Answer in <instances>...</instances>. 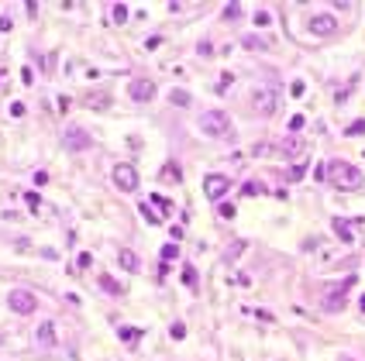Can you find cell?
<instances>
[{
	"label": "cell",
	"mask_w": 365,
	"mask_h": 361,
	"mask_svg": "<svg viewBox=\"0 0 365 361\" xmlns=\"http://www.w3.org/2000/svg\"><path fill=\"white\" fill-rule=\"evenodd\" d=\"M327 179H331V186H338V189H362L365 179L362 172L355 169V165H348V162H341V158H334L331 165H327Z\"/></svg>",
	"instance_id": "1"
},
{
	"label": "cell",
	"mask_w": 365,
	"mask_h": 361,
	"mask_svg": "<svg viewBox=\"0 0 365 361\" xmlns=\"http://www.w3.org/2000/svg\"><path fill=\"white\" fill-rule=\"evenodd\" d=\"M200 131L207 138H224L231 135V117L224 110H204L200 113Z\"/></svg>",
	"instance_id": "2"
},
{
	"label": "cell",
	"mask_w": 365,
	"mask_h": 361,
	"mask_svg": "<svg viewBox=\"0 0 365 361\" xmlns=\"http://www.w3.org/2000/svg\"><path fill=\"white\" fill-rule=\"evenodd\" d=\"M276 107H279V90L276 86H259L251 93V110L255 113L269 117V113H276Z\"/></svg>",
	"instance_id": "3"
},
{
	"label": "cell",
	"mask_w": 365,
	"mask_h": 361,
	"mask_svg": "<svg viewBox=\"0 0 365 361\" xmlns=\"http://www.w3.org/2000/svg\"><path fill=\"white\" fill-rule=\"evenodd\" d=\"M7 306H11L14 313H34L38 299H34V293H28V289H11V296H7Z\"/></svg>",
	"instance_id": "4"
},
{
	"label": "cell",
	"mask_w": 365,
	"mask_h": 361,
	"mask_svg": "<svg viewBox=\"0 0 365 361\" xmlns=\"http://www.w3.org/2000/svg\"><path fill=\"white\" fill-rule=\"evenodd\" d=\"M114 182L121 193H135L138 189V172L135 165H127V162H121V165H114Z\"/></svg>",
	"instance_id": "5"
},
{
	"label": "cell",
	"mask_w": 365,
	"mask_h": 361,
	"mask_svg": "<svg viewBox=\"0 0 365 361\" xmlns=\"http://www.w3.org/2000/svg\"><path fill=\"white\" fill-rule=\"evenodd\" d=\"M231 189V179L228 176H221V172H210L204 179V193H207V200H224V193Z\"/></svg>",
	"instance_id": "6"
},
{
	"label": "cell",
	"mask_w": 365,
	"mask_h": 361,
	"mask_svg": "<svg viewBox=\"0 0 365 361\" xmlns=\"http://www.w3.org/2000/svg\"><path fill=\"white\" fill-rule=\"evenodd\" d=\"M62 141H66V148H69V151H86V148L93 145V135L86 131V127H69Z\"/></svg>",
	"instance_id": "7"
},
{
	"label": "cell",
	"mask_w": 365,
	"mask_h": 361,
	"mask_svg": "<svg viewBox=\"0 0 365 361\" xmlns=\"http://www.w3.org/2000/svg\"><path fill=\"white\" fill-rule=\"evenodd\" d=\"M127 93H131V100L149 103V100H155V83H152V79H131Z\"/></svg>",
	"instance_id": "8"
},
{
	"label": "cell",
	"mask_w": 365,
	"mask_h": 361,
	"mask_svg": "<svg viewBox=\"0 0 365 361\" xmlns=\"http://www.w3.org/2000/svg\"><path fill=\"white\" fill-rule=\"evenodd\" d=\"M352 286H355V279H348V282H344V286H338V289H331V293L324 296V310H327V313H338V310H344V293H348Z\"/></svg>",
	"instance_id": "9"
},
{
	"label": "cell",
	"mask_w": 365,
	"mask_h": 361,
	"mask_svg": "<svg viewBox=\"0 0 365 361\" xmlns=\"http://www.w3.org/2000/svg\"><path fill=\"white\" fill-rule=\"evenodd\" d=\"M34 340H38V348H45V351H52L59 344V337H56V320H45V324H38V330H34Z\"/></svg>",
	"instance_id": "10"
},
{
	"label": "cell",
	"mask_w": 365,
	"mask_h": 361,
	"mask_svg": "<svg viewBox=\"0 0 365 361\" xmlns=\"http://www.w3.org/2000/svg\"><path fill=\"white\" fill-rule=\"evenodd\" d=\"M310 31L320 34V38H327V34L338 31V17H334V14H317V17H310Z\"/></svg>",
	"instance_id": "11"
},
{
	"label": "cell",
	"mask_w": 365,
	"mask_h": 361,
	"mask_svg": "<svg viewBox=\"0 0 365 361\" xmlns=\"http://www.w3.org/2000/svg\"><path fill=\"white\" fill-rule=\"evenodd\" d=\"M279 151H283L286 158H300L303 151H307V141L300 135H289V138H283V145H279Z\"/></svg>",
	"instance_id": "12"
},
{
	"label": "cell",
	"mask_w": 365,
	"mask_h": 361,
	"mask_svg": "<svg viewBox=\"0 0 365 361\" xmlns=\"http://www.w3.org/2000/svg\"><path fill=\"white\" fill-rule=\"evenodd\" d=\"M117 261H121V269H127V272H138V269H141V261H138V255L131 248H121V251H117Z\"/></svg>",
	"instance_id": "13"
},
{
	"label": "cell",
	"mask_w": 365,
	"mask_h": 361,
	"mask_svg": "<svg viewBox=\"0 0 365 361\" xmlns=\"http://www.w3.org/2000/svg\"><path fill=\"white\" fill-rule=\"evenodd\" d=\"M97 282H100V289H107V293H111V296H124V289H121V282H114V279H111L107 272H100V275H97Z\"/></svg>",
	"instance_id": "14"
},
{
	"label": "cell",
	"mask_w": 365,
	"mask_h": 361,
	"mask_svg": "<svg viewBox=\"0 0 365 361\" xmlns=\"http://www.w3.org/2000/svg\"><path fill=\"white\" fill-rule=\"evenodd\" d=\"M334 234H338V237H341V244H352V241H355V237H352V227H348V224H344V220H341V217H334Z\"/></svg>",
	"instance_id": "15"
},
{
	"label": "cell",
	"mask_w": 365,
	"mask_h": 361,
	"mask_svg": "<svg viewBox=\"0 0 365 361\" xmlns=\"http://www.w3.org/2000/svg\"><path fill=\"white\" fill-rule=\"evenodd\" d=\"M241 45L251 48V52H265V48H269V42H262L259 34H245V38H241Z\"/></svg>",
	"instance_id": "16"
},
{
	"label": "cell",
	"mask_w": 365,
	"mask_h": 361,
	"mask_svg": "<svg viewBox=\"0 0 365 361\" xmlns=\"http://www.w3.org/2000/svg\"><path fill=\"white\" fill-rule=\"evenodd\" d=\"M169 103H176V107H190V93H186V90H172Z\"/></svg>",
	"instance_id": "17"
},
{
	"label": "cell",
	"mask_w": 365,
	"mask_h": 361,
	"mask_svg": "<svg viewBox=\"0 0 365 361\" xmlns=\"http://www.w3.org/2000/svg\"><path fill=\"white\" fill-rule=\"evenodd\" d=\"M303 176H307V158H300L297 165L289 169V179H293V182H300V179H303Z\"/></svg>",
	"instance_id": "18"
},
{
	"label": "cell",
	"mask_w": 365,
	"mask_h": 361,
	"mask_svg": "<svg viewBox=\"0 0 365 361\" xmlns=\"http://www.w3.org/2000/svg\"><path fill=\"white\" fill-rule=\"evenodd\" d=\"M111 17H114V24H124V21H127V7H124V4H114Z\"/></svg>",
	"instance_id": "19"
},
{
	"label": "cell",
	"mask_w": 365,
	"mask_h": 361,
	"mask_svg": "<svg viewBox=\"0 0 365 361\" xmlns=\"http://www.w3.org/2000/svg\"><path fill=\"white\" fill-rule=\"evenodd\" d=\"M176 255H179V244H166V248H162V265H169Z\"/></svg>",
	"instance_id": "20"
},
{
	"label": "cell",
	"mask_w": 365,
	"mask_h": 361,
	"mask_svg": "<svg viewBox=\"0 0 365 361\" xmlns=\"http://www.w3.org/2000/svg\"><path fill=\"white\" fill-rule=\"evenodd\" d=\"M241 17V4H228L224 7V21H238Z\"/></svg>",
	"instance_id": "21"
},
{
	"label": "cell",
	"mask_w": 365,
	"mask_h": 361,
	"mask_svg": "<svg viewBox=\"0 0 365 361\" xmlns=\"http://www.w3.org/2000/svg\"><path fill=\"white\" fill-rule=\"evenodd\" d=\"M141 217H145L149 224H159V220H162V217L155 214V210H152V203H141Z\"/></svg>",
	"instance_id": "22"
},
{
	"label": "cell",
	"mask_w": 365,
	"mask_h": 361,
	"mask_svg": "<svg viewBox=\"0 0 365 361\" xmlns=\"http://www.w3.org/2000/svg\"><path fill=\"white\" fill-rule=\"evenodd\" d=\"M107 103H111V100H107V97L100 93V97H90V100H86V107H90V110H93V107H97V110H103Z\"/></svg>",
	"instance_id": "23"
},
{
	"label": "cell",
	"mask_w": 365,
	"mask_h": 361,
	"mask_svg": "<svg viewBox=\"0 0 365 361\" xmlns=\"http://www.w3.org/2000/svg\"><path fill=\"white\" fill-rule=\"evenodd\" d=\"M344 135H348V138H358V135H365V121H355V124L348 127V131H344Z\"/></svg>",
	"instance_id": "24"
},
{
	"label": "cell",
	"mask_w": 365,
	"mask_h": 361,
	"mask_svg": "<svg viewBox=\"0 0 365 361\" xmlns=\"http://www.w3.org/2000/svg\"><path fill=\"white\" fill-rule=\"evenodd\" d=\"M24 200H28V206H31V214H38V210H42V200H38V193H28Z\"/></svg>",
	"instance_id": "25"
},
{
	"label": "cell",
	"mask_w": 365,
	"mask_h": 361,
	"mask_svg": "<svg viewBox=\"0 0 365 361\" xmlns=\"http://www.w3.org/2000/svg\"><path fill=\"white\" fill-rule=\"evenodd\" d=\"M162 176H166V179H176V182H179L182 172H179V165H166V172H162Z\"/></svg>",
	"instance_id": "26"
},
{
	"label": "cell",
	"mask_w": 365,
	"mask_h": 361,
	"mask_svg": "<svg viewBox=\"0 0 365 361\" xmlns=\"http://www.w3.org/2000/svg\"><path fill=\"white\" fill-rule=\"evenodd\" d=\"M245 196H255V193H262V182H245Z\"/></svg>",
	"instance_id": "27"
},
{
	"label": "cell",
	"mask_w": 365,
	"mask_h": 361,
	"mask_svg": "<svg viewBox=\"0 0 365 361\" xmlns=\"http://www.w3.org/2000/svg\"><path fill=\"white\" fill-rule=\"evenodd\" d=\"M217 214L224 217V220H231V217L238 214V210H234V206H231V203H221V210H217Z\"/></svg>",
	"instance_id": "28"
},
{
	"label": "cell",
	"mask_w": 365,
	"mask_h": 361,
	"mask_svg": "<svg viewBox=\"0 0 365 361\" xmlns=\"http://www.w3.org/2000/svg\"><path fill=\"white\" fill-rule=\"evenodd\" d=\"M255 24H259V28H265V24H272V17H269V11H259V14H255Z\"/></svg>",
	"instance_id": "29"
},
{
	"label": "cell",
	"mask_w": 365,
	"mask_h": 361,
	"mask_svg": "<svg viewBox=\"0 0 365 361\" xmlns=\"http://www.w3.org/2000/svg\"><path fill=\"white\" fill-rule=\"evenodd\" d=\"M303 124H307V121H303L300 113H297V117H289V131H293V135H297V131H300V127H303Z\"/></svg>",
	"instance_id": "30"
},
{
	"label": "cell",
	"mask_w": 365,
	"mask_h": 361,
	"mask_svg": "<svg viewBox=\"0 0 365 361\" xmlns=\"http://www.w3.org/2000/svg\"><path fill=\"white\" fill-rule=\"evenodd\" d=\"M21 79L28 83V86H31V83H34V69H31V66H24V69H21Z\"/></svg>",
	"instance_id": "31"
},
{
	"label": "cell",
	"mask_w": 365,
	"mask_h": 361,
	"mask_svg": "<svg viewBox=\"0 0 365 361\" xmlns=\"http://www.w3.org/2000/svg\"><path fill=\"white\" fill-rule=\"evenodd\" d=\"M182 282H186V286H196V272L186 269V272H182Z\"/></svg>",
	"instance_id": "32"
},
{
	"label": "cell",
	"mask_w": 365,
	"mask_h": 361,
	"mask_svg": "<svg viewBox=\"0 0 365 361\" xmlns=\"http://www.w3.org/2000/svg\"><path fill=\"white\" fill-rule=\"evenodd\" d=\"M76 265H80V269H90V265H93V258H90V255H86V251H83V255H80V261H76ZM80 269H76V272H80Z\"/></svg>",
	"instance_id": "33"
},
{
	"label": "cell",
	"mask_w": 365,
	"mask_h": 361,
	"mask_svg": "<svg viewBox=\"0 0 365 361\" xmlns=\"http://www.w3.org/2000/svg\"><path fill=\"white\" fill-rule=\"evenodd\" d=\"M303 90H307V86H303L300 79H297V83H293V86H289V93H293V97H303Z\"/></svg>",
	"instance_id": "34"
},
{
	"label": "cell",
	"mask_w": 365,
	"mask_h": 361,
	"mask_svg": "<svg viewBox=\"0 0 365 361\" xmlns=\"http://www.w3.org/2000/svg\"><path fill=\"white\" fill-rule=\"evenodd\" d=\"M169 334H172V337H176V340H179L182 334H186V327H182V324H172V330H169Z\"/></svg>",
	"instance_id": "35"
},
{
	"label": "cell",
	"mask_w": 365,
	"mask_h": 361,
	"mask_svg": "<svg viewBox=\"0 0 365 361\" xmlns=\"http://www.w3.org/2000/svg\"><path fill=\"white\" fill-rule=\"evenodd\" d=\"M11 24H14L11 17H0V31H11Z\"/></svg>",
	"instance_id": "36"
},
{
	"label": "cell",
	"mask_w": 365,
	"mask_h": 361,
	"mask_svg": "<svg viewBox=\"0 0 365 361\" xmlns=\"http://www.w3.org/2000/svg\"><path fill=\"white\" fill-rule=\"evenodd\" d=\"M362 310H365V296H362Z\"/></svg>",
	"instance_id": "37"
},
{
	"label": "cell",
	"mask_w": 365,
	"mask_h": 361,
	"mask_svg": "<svg viewBox=\"0 0 365 361\" xmlns=\"http://www.w3.org/2000/svg\"><path fill=\"white\" fill-rule=\"evenodd\" d=\"M341 361H355V358H341Z\"/></svg>",
	"instance_id": "38"
},
{
	"label": "cell",
	"mask_w": 365,
	"mask_h": 361,
	"mask_svg": "<svg viewBox=\"0 0 365 361\" xmlns=\"http://www.w3.org/2000/svg\"><path fill=\"white\" fill-rule=\"evenodd\" d=\"M0 344H4V337H0Z\"/></svg>",
	"instance_id": "39"
}]
</instances>
